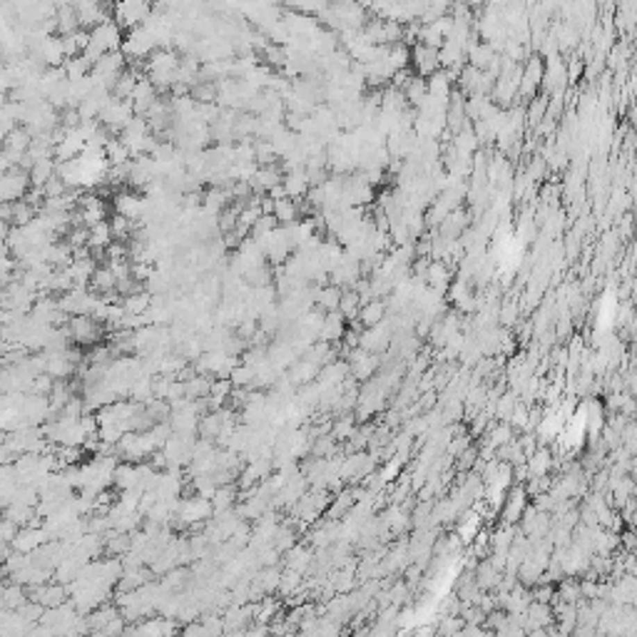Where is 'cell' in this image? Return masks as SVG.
<instances>
[{
  "label": "cell",
  "instance_id": "obj_1",
  "mask_svg": "<svg viewBox=\"0 0 637 637\" xmlns=\"http://www.w3.org/2000/svg\"><path fill=\"white\" fill-rule=\"evenodd\" d=\"M65 331L70 336V344L80 346V349H88V346L100 344L105 326L100 322H95L92 316H70L65 324Z\"/></svg>",
  "mask_w": 637,
  "mask_h": 637
},
{
  "label": "cell",
  "instance_id": "obj_2",
  "mask_svg": "<svg viewBox=\"0 0 637 637\" xmlns=\"http://www.w3.org/2000/svg\"><path fill=\"white\" fill-rule=\"evenodd\" d=\"M543 83V58L540 55H530L523 63V70H520V83H518V105L520 100L530 102L538 95Z\"/></svg>",
  "mask_w": 637,
  "mask_h": 637
},
{
  "label": "cell",
  "instance_id": "obj_3",
  "mask_svg": "<svg viewBox=\"0 0 637 637\" xmlns=\"http://www.w3.org/2000/svg\"><path fill=\"white\" fill-rule=\"evenodd\" d=\"M30 190L28 172H18V169H8L6 174H0V202H20Z\"/></svg>",
  "mask_w": 637,
  "mask_h": 637
},
{
  "label": "cell",
  "instance_id": "obj_4",
  "mask_svg": "<svg viewBox=\"0 0 637 637\" xmlns=\"http://www.w3.org/2000/svg\"><path fill=\"white\" fill-rule=\"evenodd\" d=\"M411 65H413V75L416 78L429 80L431 75L441 70V63H438V50L426 48L421 42H416L411 48Z\"/></svg>",
  "mask_w": 637,
  "mask_h": 637
},
{
  "label": "cell",
  "instance_id": "obj_5",
  "mask_svg": "<svg viewBox=\"0 0 637 637\" xmlns=\"http://www.w3.org/2000/svg\"><path fill=\"white\" fill-rule=\"evenodd\" d=\"M48 540L50 538L42 525H25V528L18 530V536H15V540L10 543V548L20 555H30V553H35L38 548H42Z\"/></svg>",
  "mask_w": 637,
  "mask_h": 637
},
{
  "label": "cell",
  "instance_id": "obj_6",
  "mask_svg": "<svg viewBox=\"0 0 637 637\" xmlns=\"http://www.w3.org/2000/svg\"><path fill=\"white\" fill-rule=\"evenodd\" d=\"M177 635V622L169 618H149L142 620L130 637H174Z\"/></svg>",
  "mask_w": 637,
  "mask_h": 637
},
{
  "label": "cell",
  "instance_id": "obj_7",
  "mask_svg": "<svg viewBox=\"0 0 637 637\" xmlns=\"http://www.w3.org/2000/svg\"><path fill=\"white\" fill-rule=\"evenodd\" d=\"M451 281H453L451 264L448 262H433V259H431L429 269H426V286H429L431 292L446 294L448 286H451Z\"/></svg>",
  "mask_w": 637,
  "mask_h": 637
},
{
  "label": "cell",
  "instance_id": "obj_8",
  "mask_svg": "<svg viewBox=\"0 0 637 637\" xmlns=\"http://www.w3.org/2000/svg\"><path fill=\"white\" fill-rule=\"evenodd\" d=\"M525 506H528V493L525 488H513L508 490L506 500H503V525H513L515 520L523 518Z\"/></svg>",
  "mask_w": 637,
  "mask_h": 637
},
{
  "label": "cell",
  "instance_id": "obj_9",
  "mask_svg": "<svg viewBox=\"0 0 637 637\" xmlns=\"http://www.w3.org/2000/svg\"><path fill=\"white\" fill-rule=\"evenodd\" d=\"M386 316H388L386 299H371V301L361 304L356 322L361 324V329H371V326H379L381 322H386Z\"/></svg>",
  "mask_w": 637,
  "mask_h": 637
},
{
  "label": "cell",
  "instance_id": "obj_10",
  "mask_svg": "<svg viewBox=\"0 0 637 637\" xmlns=\"http://www.w3.org/2000/svg\"><path fill=\"white\" fill-rule=\"evenodd\" d=\"M344 333H346V322L339 311H331V314L324 316V324H322V329H319V341H324V344H329V346L341 344Z\"/></svg>",
  "mask_w": 637,
  "mask_h": 637
},
{
  "label": "cell",
  "instance_id": "obj_11",
  "mask_svg": "<svg viewBox=\"0 0 637 637\" xmlns=\"http://www.w3.org/2000/svg\"><path fill=\"white\" fill-rule=\"evenodd\" d=\"M281 190H284V197L299 202L304 199L306 192H309V182H306V172L304 169H297V172H289L281 177Z\"/></svg>",
  "mask_w": 637,
  "mask_h": 637
},
{
  "label": "cell",
  "instance_id": "obj_12",
  "mask_svg": "<svg viewBox=\"0 0 637 637\" xmlns=\"http://www.w3.org/2000/svg\"><path fill=\"white\" fill-rule=\"evenodd\" d=\"M404 100H406V105H411V108H423V102L429 100V85H426V80L423 78H416L413 75L408 83L404 85Z\"/></svg>",
  "mask_w": 637,
  "mask_h": 637
},
{
  "label": "cell",
  "instance_id": "obj_13",
  "mask_svg": "<svg viewBox=\"0 0 637 637\" xmlns=\"http://www.w3.org/2000/svg\"><path fill=\"white\" fill-rule=\"evenodd\" d=\"M272 217L276 220L279 226H289L294 222H299V204L289 197H281V199H274V212Z\"/></svg>",
  "mask_w": 637,
  "mask_h": 637
},
{
  "label": "cell",
  "instance_id": "obj_14",
  "mask_svg": "<svg viewBox=\"0 0 637 637\" xmlns=\"http://www.w3.org/2000/svg\"><path fill=\"white\" fill-rule=\"evenodd\" d=\"M119 306H122L125 316H144L149 311V306H152V297L142 289V292L132 294V297L119 299Z\"/></svg>",
  "mask_w": 637,
  "mask_h": 637
},
{
  "label": "cell",
  "instance_id": "obj_15",
  "mask_svg": "<svg viewBox=\"0 0 637 637\" xmlns=\"http://www.w3.org/2000/svg\"><path fill=\"white\" fill-rule=\"evenodd\" d=\"M25 602H30L28 588H23V585H15V583H6V593H3L0 608H6V610H20V608L25 605Z\"/></svg>",
  "mask_w": 637,
  "mask_h": 637
},
{
  "label": "cell",
  "instance_id": "obj_16",
  "mask_svg": "<svg viewBox=\"0 0 637 637\" xmlns=\"http://www.w3.org/2000/svg\"><path fill=\"white\" fill-rule=\"evenodd\" d=\"M361 309V299L354 289H341V299H339V314L344 316V322H354Z\"/></svg>",
  "mask_w": 637,
  "mask_h": 637
},
{
  "label": "cell",
  "instance_id": "obj_17",
  "mask_svg": "<svg viewBox=\"0 0 637 637\" xmlns=\"http://www.w3.org/2000/svg\"><path fill=\"white\" fill-rule=\"evenodd\" d=\"M105 160H108L110 167H122L132 160V155H130V149L119 142L117 138H113L108 144H105Z\"/></svg>",
  "mask_w": 637,
  "mask_h": 637
},
{
  "label": "cell",
  "instance_id": "obj_18",
  "mask_svg": "<svg viewBox=\"0 0 637 637\" xmlns=\"http://www.w3.org/2000/svg\"><path fill=\"white\" fill-rule=\"evenodd\" d=\"M18 525L13 523V520H8L6 515H0V548L3 545H10L13 540H15V536H18Z\"/></svg>",
  "mask_w": 637,
  "mask_h": 637
},
{
  "label": "cell",
  "instance_id": "obj_19",
  "mask_svg": "<svg viewBox=\"0 0 637 637\" xmlns=\"http://www.w3.org/2000/svg\"><path fill=\"white\" fill-rule=\"evenodd\" d=\"M473 458H476V451H473V448H468L465 453H461V461H458L461 471H468V468H473Z\"/></svg>",
  "mask_w": 637,
  "mask_h": 637
},
{
  "label": "cell",
  "instance_id": "obj_20",
  "mask_svg": "<svg viewBox=\"0 0 637 637\" xmlns=\"http://www.w3.org/2000/svg\"><path fill=\"white\" fill-rule=\"evenodd\" d=\"M545 316H548V306H545V309H540V319H545ZM543 329H545V322L536 324V336H538V333H543Z\"/></svg>",
  "mask_w": 637,
  "mask_h": 637
}]
</instances>
